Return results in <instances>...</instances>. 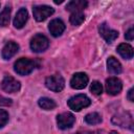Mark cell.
<instances>
[{
	"label": "cell",
	"instance_id": "22",
	"mask_svg": "<svg viewBox=\"0 0 134 134\" xmlns=\"http://www.w3.org/2000/svg\"><path fill=\"white\" fill-rule=\"evenodd\" d=\"M8 121V113L5 110L0 109V129L3 128Z\"/></svg>",
	"mask_w": 134,
	"mask_h": 134
},
{
	"label": "cell",
	"instance_id": "16",
	"mask_svg": "<svg viewBox=\"0 0 134 134\" xmlns=\"http://www.w3.org/2000/svg\"><path fill=\"white\" fill-rule=\"evenodd\" d=\"M117 52L127 60H130L133 58V47L127 43H121L117 47Z\"/></svg>",
	"mask_w": 134,
	"mask_h": 134
},
{
	"label": "cell",
	"instance_id": "8",
	"mask_svg": "<svg viewBox=\"0 0 134 134\" xmlns=\"http://www.w3.org/2000/svg\"><path fill=\"white\" fill-rule=\"evenodd\" d=\"M20 82L10 75H7L1 82V88L7 93H15L20 90Z\"/></svg>",
	"mask_w": 134,
	"mask_h": 134
},
{
	"label": "cell",
	"instance_id": "21",
	"mask_svg": "<svg viewBox=\"0 0 134 134\" xmlns=\"http://www.w3.org/2000/svg\"><path fill=\"white\" fill-rule=\"evenodd\" d=\"M90 91L94 95H100L102 92H103V86H102V84L99 82H97V81L92 82V84L90 86Z\"/></svg>",
	"mask_w": 134,
	"mask_h": 134
},
{
	"label": "cell",
	"instance_id": "12",
	"mask_svg": "<svg viewBox=\"0 0 134 134\" xmlns=\"http://www.w3.org/2000/svg\"><path fill=\"white\" fill-rule=\"evenodd\" d=\"M18 50H19V45L17 43L13 42V41H9L2 48V52H1L2 53V58L4 60H8L12 57H14L18 52Z\"/></svg>",
	"mask_w": 134,
	"mask_h": 134
},
{
	"label": "cell",
	"instance_id": "13",
	"mask_svg": "<svg viewBox=\"0 0 134 134\" xmlns=\"http://www.w3.org/2000/svg\"><path fill=\"white\" fill-rule=\"evenodd\" d=\"M28 20V12L25 8H20L14 19V26L16 28H22Z\"/></svg>",
	"mask_w": 134,
	"mask_h": 134
},
{
	"label": "cell",
	"instance_id": "23",
	"mask_svg": "<svg viewBox=\"0 0 134 134\" xmlns=\"http://www.w3.org/2000/svg\"><path fill=\"white\" fill-rule=\"evenodd\" d=\"M125 38H126L127 40H129V41H132V40L134 39V29H133V28H129L128 31H127L126 35H125Z\"/></svg>",
	"mask_w": 134,
	"mask_h": 134
},
{
	"label": "cell",
	"instance_id": "18",
	"mask_svg": "<svg viewBox=\"0 0 134 134\" xmlns=\"http://www.w3.org/2000/svg\"><path fill=\"white\" fill-rule=\"evenodd\" d=\"M10 12H12L10 6L9 5H6L4 7V9L0 13V26H6L9 23Z\"/></svg>",
	"mask_w": 134,
	"mask_h": 134
},
{
	"label": "cell",
	"instance_id": "19",
	"mask_svg": "<svg viewBox=\"0 0 134 134\" xmlns=\"http://www.w3.org/2000/svg\"><path fill=\"white\" fill-rule=\"evenodd\" d=\"M85 20V16L82 12H76V13H71L70 17H69V21L72 25L77 26L81 25Z\"/></svg>",
	"mask_w": 134,
	"mask_h": 134
},
{
	"label": "cell",
	"instance_id": "17",
	"mask_svg": "<svg viewBox=\"0 0 134 134\" xmlns=\"http://www.w3.org/2000/svg\"><path fill=\"white\" fill-rule=\"evenodd\" d=\"M39 106L44 110H53L57 107V104L53 99L49 97H41L38 102Z\"/></svg>",
	"mask_w": 134,
	"mask_h": 134
},
{
	"label": "cell",
	"instance_id": "6",
	"mask_svg": "<svg viewBox=\"0 0 134 134\" xmlns=\"http://www.w3.org/2000/svg\"><path fill=\"white\" fill-rule=\"evenodd\" d=\"M75 121V117L73 116V114L69 113V112H64V113H61L57 116V124H58V127L62 130H66V129H69L73 126Z\"/></svg>",
	"mask_w": 134,
	"mask_h": 134
},
{
	"label": "cell",
	"instance_id": "26",
	"mask_svg": "<svg viewBox=\"0 0 134 134\" xmlns=\"http://www.w3.org/2000/svg\"><path fill=\"white\" fill-rule=\"evenodd\" d=\"M109 134H117V133H116V132H115V131H112V132H110V133H109Z\"/></svg>",
	"mask_w": 134,
	"mask_h": 134
},
{
	"label": "cell",
	"instance_id": "10",
	"mask_svg": "<svg viewBox=\"0 0 134 134\" xmlns=\"http://www.w3.org/2000/svg\"><path fill=\"white\" fill-rule=\"evenodd\" d=\"M122 89L121 81L117 77H109L106 80V91L110 95H116L118 94Z\"/></svg>",
	"mask_w": 134,
	"mask_h": 134
},
{
	"label": "cell",
	"instance_id": "20",
	"mask_svg": "<svg viewBox=\"0 0 134 134\" xmlns=\"http://www.w3.org/2000/svg\"><path fill=\"white\" fill-rule=\"evenodd\" d=\"M85 121L89 125H97L102 121V116L96 112H92L85 116Z\"/></svg>",
	"mask_w": 134,
	"mask_h": 134
},
{
	"label": "cell",
	"instance_id": "4",
	"mask_svg": "<svg viewBox=\"0 0 134 134\" xmlns=\"http://www.w3.org/2000/svg\"><path fill=\"white\" fill-rule=\"evenodd\" d=\"M45 86L51 91L60 92V91H62L64 89L65 81L60 74H53V75H50V76L46 77Z\"/></svg>",
	"mask_w": 134,
	"mask_h": 134
},
{
	"label": "cell",
	"instance_id": "3",
	"mask_svg": "<svg viewBox=\"0 0 134 134\" xmlns=\"http://www.w3.org/2000/svg\"><path fill=\"white\" fill-rule=\"evenodd\" d=\"M48 46H49V41L42 34H38L34 36L30 40V48L35 52H42L46 50Z\"/></svg>",
	"mask_w": 134,
	"mask_h": 134
},
{
	"label": "cell",
	"instance_id": "1",
	"mask_svg": "<svg viewBox=\"0 0 134 134\" xmlns=\"http://www.w3.org/2000/svg\"><path fill=\"white\" fill-rule=\"evenodd\" d=\"M67 104H68V106H69L70 109H72L73 111L79 112L82 109L90 106L91 100L85 94H77V95H74L71 98H69L68 102H67Z\"/></svg>",
	"mask_w": 134,
	"mask_h": 134
},
{
	"label": "cell",
	"instance_id": "7",
	"mask_svg": "<svg viewBox=\"0 0 134 134\" xmlns=\"http://www.w3.org/2000/svg\"><path fill=\"white\" fill-rule=\"evenodd\" d=\"M98 31H99V35L105 39V41L107 43H112L113 41H115L118 37V31L114 30V29H111L106 22H103L102 24H99L98 26Z\"/></svg>",
	"mask_w": 134,
	"mask_h": 134
},
{
	"label": "cell",
	"instance_id": "5",
	"mask_svg": "<svg viewBox=\"0 0 134 134\" xmlns=\"http://www.w3.org/2000/svg\"><path fill=\"white\" fill-rule=\"evenodd\" d=\"M54 13V9L48 5H36L32 8V14L38 22H42L50 17Z\"/></svg>",
	"mask_w": 134,
	"mask_h": 134
},
{
	"label": "cell",
	"instance_id": "25",
	"mask_svg": "<svg viewBox=\"0 0 134 134\" xmlns=\"http://www.w3.org/2000/svg\"><path fill=\"white\" fill-rule=\"evenodd\" d=\"M133 91H134V89L131 88V89L129 90V92H128V98H129L130 102H133V100H134V97H133V93H134V92H133Z\"/></svg>",
	"mask_w": 134,
	"mask_h": 134
},
{
	"label": "cell",
	"instance_id": "24",
	"mask_svg": "<svg viewBox=\"0 0 134 134\" xmlns=\"http://www.w3.org/2000/svg\"><path fill=\"white\" fill-rule=\"evenodd\" d=\"M9 105H12V99L0 95V106H9Z\"/></svg>",
	"mask_w": 134,
	"mask_h": 134
},
{
	"label": "cell",
	"instance_id": "11",
	"mask_svg": "<svg viewBox=\"0 0 134 134\" xmlns=\"http://www.w3.org/2000/svg\"><path fill=\"white\" fill-rule=\"evenodd\" d=\"M48 29L53 37H59L64 32L65 24L60 19H53L52 21H50V23L48 25Z\"/></svg>",
	"mask_w": 134,
	"mask_h": 134
},
{
	"label": "cell",
	"instance_id": "9",
	"mask_svg": "<svg viewBox=\"0 0 134 134\" xmlns=\"http://www.w3.org/2000/svg\"><path fill=\"white\" fill-rule=\"evenodd\" d=\"M88 76L86 73L84 72H76L73 74V76L71 77L70 80V86L73 88V89H84L87 84H88Z\"/></svg>",
	"mask_w": 134,
	"mask_h": 134
},
{
	"label": "cell",
	"instance_id": "14",
	"mask_svg": "<svg viewBox=\"0 0 134 134\" xmlns=\"http://www.w3.org/2000/svg\"><path fill=\"white\" fill-rule=\"evenodd\" d=\"M88 5L87 1L84 0H72L67 3L66 9L71 12V13H76V12H82L84 8H86Z\"/></svg>",
	"mask_w": 134,
	"mask_h": 134
},
{
	"label": "cell",
	"instance_id": "2",
	"mask_svg": "<svg viewBox=\"0 0 134 134\" xmlns=\"http://www.w3.org/2000/svg\"><path fill=\"white\" fill-rule=\"evenodd\" d=\"M36 67V63L29 59L26 58H21L19 59L15 65H14V69L15 71L20 74V75H27L30 72H32V70Z\"/></svg>",
	"mask_w": 134,
	"mask_h": 134
},
{
	"label": "cell",
	"instance_id": "15",
	"mask_svg": "<svg viewBox=\"0 0 134 134\" xmlns=\"http://www.w3.org/2000/svg\"><path fill=\"white\" fill-rule=\"evenodd\" d=\"M107 68H108V71L112 74H119L122 70L121 64L114 57H110L107 60Z\"/></svg>",
	"mask_w": 134,
	"mask_h": 134
}]
</instances>
